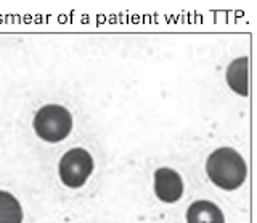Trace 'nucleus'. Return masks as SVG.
Returning a JSON list of instances; mask_svg holds the SVG:
<instances>
[{
	"mask_svg": "<svg viewBox=\"0 0 257 223\" xmlns=\"http://www.w3.org/2000/svg\"><path fill=\"white\" fill-rule=\"evenodd\" d=\"M227 82L231 90L241 97L247 95V58L241 57L230 63L227 69Z\"/></svg>",
	"mask_w": 257,
	"mask_h": 223,
	"instance_id": "423d86ee",
	"label": "nucleus"
},
{
	"mask_svg": "<svg viewBox=\"0 0 257 223\" xmlns=\"http://www.w3.org/2000/svg\"><path fill=\"white\" fill-rule=\"evenodd\" d=\"M72 117L66 108L60 105H47L37 111L34 117V130L48 143H58L71 133Z\"/></svg>",
	"mask_w": 257,
	"mask_h": 223,
	"instance_id": "f03ea898",
	"label": "nucleus"
},
{
	"mask_svg": "<svg viewBox=\"0 0 257 223\" xmlns=\"http://www.w3.org/2000/svg\"><path fill=\"white\" fill-rule=\"evenodd\" d=\"M188 223H225L222 210L211 201H196L188 207Z\"/></svg>",
	"mask_w": 257,
	"mask_h": 223,
	"instance_id": "39448f33",
	"label": "nucleus"
},
{
	"mask_svg": "<svg viewBox=\"0 0 257 223\" xmlns=\"http://www.w3.org/2000/svg\"><path fill=\"white\" fill-rule=\"evenodd\" d=\"M206 172L214 185L227 191L239 188L247 175L244 159L231 148L215 149L207 159Z\"/></svg>",
	"mask_w": 257,
	"mask_h": 223,
	"instance_id": "f257e3e1",
	"label": "nucleus"
},
{
	"mask_svg": "<svg viewBox=\"0 0 257 223\" xmlns=\"http://www.w3.org/2000/svg\"><path fill=\"white\" fill-rule=\"evenodd\" d=\"M0 223H23V209L13 194L0 191Z\"/></svg>",
	"mask_w": 257,
	"mask_h": 223,
	"instance_id": "0eeeda50",
	"label": "nucleus"
},
{
	"mask_svg": "<svg viewBox=\"0 0 257 223\" xmlns=\"http://www.w3.org/2000/svg\"><path fill=\"white\" fill-rule=\"evenodd\" d=\"M93 170V159L82 148H72L60 161V178L69 188H80Z\"/></svg>",
	"mask_w": 257,
	"mask_h": 223,
	"instance_id": "7ed1b4c3",
	"label": "nucleus"
},
{
	"mask_svg": "<svg viewBox=\"0 0 257 223\" xmlns=\"http://www.w3.org/2000/svg\"><path fill=\"white\" fill-rule=\"evenodd\" d=\"M155 193L163 202H177L183 193L180 175L167 167L158 169L155 172Z\"/></svg>",
	"mask_w": 257,
	"mask_h": 223,
	"instance_id": "20e7f679",
	"label": "nucleus"
}]
</instances>
